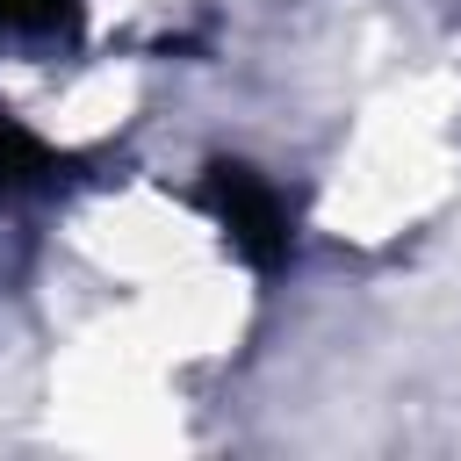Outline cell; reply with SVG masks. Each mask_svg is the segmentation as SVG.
<instances>
[{"instance_id":"obj_3","label":"cell","mask_w":461,"mask_h":461,"mask_svg":"<svg viewBox=\"0 0 461 461\" xmlns=\"http://www.w3.org/2000/svg\"><path fill=\"white\" fill-rule=\"evenodd\" d=\"M86 0H0V43H79Z\"/></svg>"},{"instance_id":"obj_1","label":"cell","mask_w":461,"mask_h":461,"mask_svg":"<svg viewBox=\"0 0 461 461\" xmlns=\"http://www.w3.org/2000/svg\"><path fill=\"white\" fill-rule=\"evenodd\" d=\"M194 202H202L209 223L223 230L230 259H245L252 274H281V267H288V252H295V209H288V194H281L259 166H245V158H209L202 180H194Z\"/></svg>"},{"instance_id":"obj_2","label":"cell","mask_w":461,"mask_h":461,"mask_svg":"<svg viewBox=\"0 0 461 461\" xmlns=\"http://www.w3.org/2000/svg\"><path fill=\"white\" fill-rule=\"evenodd\" d=\"M79 173L72 151H58L50 137H36L22 115L0 108V202H29V194H50Z\"/></svg>"}]
</instances>
